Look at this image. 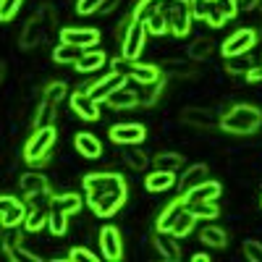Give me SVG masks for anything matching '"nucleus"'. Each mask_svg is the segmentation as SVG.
I'll use <instances>...</instances> for the list:
<instances>
[{"label":"nucleus","instance_id":"nucleus-22","mask_svg":"<svg viewBox=\"0 0 262 262\" xmlns=\"http://www.w3.org/2000/svg\"><path fill=\"white\" fill-rule=\"evenodd\" d=\"M163 74L158 66H152V63H134L131 66V74L128 79L131 81H137V84H149V81H158Z\"/></svg>","mask_w":262,"mask_h":262},{"label":"nucleus","instance_id":"nucleus-19","mask_svg":"<svg viewBox=\"0 0 262 262\" xmlns=\"http://www.w3.org/2000/svg\"><path fill=\"white\" fill-rule=\"evenodd\" d=\"M74 144H76V149L81 152L84 158H100L102 155V144H100V139L95 137V134H90V131H81V134H76V139H74Z\"/></svg>","mask_w":262,"mask_h":262},{"label":"nucleus","instance_id":"nucleus-49","mask_svg":"<svg viewBox=\"0 0 262 262\" xmlns=\"http://www.w3.org/2000/svg\"><path fill=\"white\" fill-rule=\"evenodd\" d=\"M205 21H207V24H210V27H212V29H221V27H223V24H226V21H228V18H226V16H223V13H221V11H217V8H215V6H212V8H210V13H207V18H205Z\"/></svg>","mask_w":262,"mask_h":262},{"label":"nucleus","instance_id":"nucleus-56","mask_svg":"<svg viewBox=\"0 0 262 262\" xmlns=\"http://www.w3.org/2000/svg\"><path fill=\"white\" fill-rule=\"evenodd\" d=\"M3 233H6V226H3V221H0V238H3Z\"/></svg>","mask_w":262,"mask_h":262},{"label":"nucleus","instance_id":"nucleus-32","mask_svg":"<svg viewBox=\"0 0 262 262\" xmlns=\"http://www.w3.org/2000/svg\"><path fill=\"white\" fill-rule=\"evenodd\" d=\"M144 29H147V34L163 37V34L168 32V18H165V13H163V11H158V13L147 16V18H144Z\"/></svg>","mask_w":262,"mask_h":262},{"label":"nucleus","instance_id":"nucleus-36","mask_svg":"<svg viewBox=\"0 0 262 262\" xmlns=\"http://www.w3.org/2000/svg\"><path fill=\"white\" fill-rule=\"evenodd\" d=\"M252 58L244 53V55H231V58H226V71L228 74H247L249 69H252Z\"/></svg>","mask_w":262,"mask_h":262},{"label":"nucleus","instance_id":"nucleus-50","mask_svg":"<svg viewBox=\"0 0 262 262\" xmlns=\"http://www.w3.org/2000/svg\"><path fill=\"white\" fill-rule=\"evenodd\" d=\"M8 257H11V259H24V262H39V257H37V254H32V252H27V249H21V247L11 249V252H8Z\"/></svg>","mask_w":262,"mask_h":262},{"label":"nucleus","instance_id":"nucleus-37","mask_svg":"<svg viewBox=\"0 0 262 262\" xmlns=\"http://www.w3.org/2000/svg\"><path fill=\"white\" fill-rule=\"evenodd\" d=\"M160 6H163V0H137V6H134V21H144L147 16L158 13Z\"/></svg>","mask_w":262,"mask_h":262},{"label":"nucleus","instance_id":"nucleus-14","mask_svg":"<svg viewBox=\"0 0 262 262\" xmlns=\"http://www.w3.org/2000/svg\"><path fill=\"white\" fill-rule=\"evenodd\" d=\"M60 42H69V45H76V48H92L95 42H100V32L97 29H63L60 32Z\"/></svg>","mask_w":262,"mask_h":262},{"label":"nucleus","instance_id":"nucleus-44","mask_svg":"<svg viewBox=\"0 0 262 262\" xmlns=\"http://www.w3.org/2000/svg\"><path fill=\"white\" fill-rule=\"evenodd\" d=\"M21 3H24V0H0V21H11L18 13Z\"/></svg>","mask_w":262,"mask_h":262},{"label":"nucleus","instance_id":"nucleus-7","mask_svg":"<svg viewBox=\"0 0 262 262\" xmlns=\"http://www.w3.org/2000/svg\"><path fill=\"white\" fill-rule=\"evenodd\" d=\"M257 45V32L254 29H236L223 45H221V53L226 55V58H231V55H244V53H249L252 48Z\"/></svg>","mask_w":262,"mask_h":262},{"label":"nucleus","instance_id":"nucleus-20","mask_svg":"<svg viewBox=\"0 0 262 262\" xmlns=\"http://www.w3.org/2000/svg\"><path fill=\"white\" fill-rule=\"evenodd\" d=\"M105 60H107V55H105L102 50H90V48H86V50L81 53V58H79L74 66H76V71H81V74H90V71L102 69Z\"/></svg>","mask_w":262,"mask_h":262},{"label":"nucleus","instance_id":"nucleus-48","mask_svg":"<svg viewBox=\"0 0 262 262\" xmlns=\"http://www.w3.org/2000/svg\"><path fill=\"white\" fill-rule=\"evenodd\" d=\"M102 3H105V0H76V13L79 16H90V13L100 11Z\"/></svg>","mask_w":262,"mask_h":262},{"label":"nucleus","instance_id":"nucleus-6","mask_svg":"<svg viewBox=\"0 0 262 262\" xmlns=\"http://www.w3.org/2000/svg\"><path fill=\"white\" fill-rule=\"evenodd\" d=\"M168 18V32H173L176 37H186L191 32V11H189V0H176L170 6V11L165 13Z\"/></svg>","mask_w":262,"mask_h":262},{"label":"nucleus","instance_id":"nucleus-28","mask_svg":"<svg viewBox=\"0 0 262 262\" xmlns=\"http://www.w3.org/2000/svg\"><path fill=\"white\" fill-rule=\"evenodd\" d=\"M194 226H196V217H194V215L184 207V212L176 217V223L170 226V233L176 236V238H184V236H189V233L194 231Z\"/></svg>","mask_w":262,"mask_h":262},{"label":"nucleus","instance_id":"nucleus-38","mask_svg":"<svg viewBox=\"0 0 262 262\" xmlns=\"http://www.w3.org/2000/svg\"><path fill=\"white\" fill-rule=\"evenodd\" d=\"M210 53H212V39H207V37H200L194 42V45L189 48V55L194 58V60H205V58H210Z\"/></svg>","mask_w":262,"mask_h":262},{"label":"nucleus","instance_id":"nucleus-11","mask_svg":"<svg viewBox=\"0 0 262 262\" xmlns=\"http://www.w3.org/2000/svg\"><path fill=\"white\" fill-rule=\"evenodd\" d=\"M126 186H121V189H113V191H107V194H102L100 200L92 205V210H95V215H100V217H111V215H116L121 207H123V202H126Z\"/></svg>","mask_w":262,"mask_h":262},{"label":"nucleus","instance_id":"nucleus-4","mask_svg":"<svg viewBox=\"0 0 262 262\" xmlns=\"http://www.w3.org/2000/svg\"><path fill=\"white\" fill-rule=\"evenodd\" d=\"M144 39H147L144 21H134V18H131L126 24V29H123V60L134 63L139 58V53L144 50Z\"/></svg>","mask_w":262,"mask_h":262},{"label":"nucleus","instance_id":"nucleus-26","mask_svg":"<svg viewBox=\"0 0 262 262\" xmlns=\"http://www.w3.org/2000/svg\"><path fill=\"white\" fill-rule=\"evenodd\" d=\"M53 123H55V105L42 100V105H37V113H34V118H32V126H34V131H37V128H48V126H53Z\"/></svg>","mask_w":262,"mask_h":262},{"label":"nucleus","instance_id":"nucleus-3","mask_svg":"<svg viewBox=\"0 0 262 262\" xmlns=\"http://www.w3.org/2000/svg\"><path fill=\"white\" fill-rule=\"evenodd\" d=\"M121 186H126V179L121 173H86L84 176V189H86V202H90V207L102 194L121 189Z\"/></svg>","mask_w":262,"mask_h":262},{"label":"nucleus","instance_id":"nucleus-51","mask_svg":"<svg viewBox=\"0 0 262 262\" xmlns=\"http://www.w3.org/2000/svg\"><path fill=\"white\" fill-rule=\"evenodd\" d=\"M13 205H18V200H16V196H6V194H0V215H3V212H8Z\"/></svg>","mask_w":262,"mask_h":262},{"label":"nucleus","instance_id":"nucleus-39","mask_svg":"<svg viewBox=\"0 0 262 262\" xmlns=\"http://www.w3.org/2000/svg\"><path fill=\"white\" fill-rule=\"evenodd\" d=\"M66 95H69V90H66V84H63V81H50V84L45 86V102L58 105Z\"/></svg>","mask_w":262,"mask_h":262},{"label":"nucleus","instance_id":"nucleus-15","mask_svg":"<svg viewBox=\"0 0 262 262\" xmlns=\"http://www.w3.org/2000/svg\"><path fill=\"white\" fill-rule=\"evenodd\" d=\"M21 191H24L27 196H48L50 194V184L48 179L42 176V173H24L18 181Z\"/></svg>","mask_w":262,"mask_h":262},{"label":"nucleus","instance_id":"nucleus-16","mask_svg":"<svg viewBox=\"0 0 262 262\" xmlns=\"http://www.w3.org/2000/svg\"><path fill=\"white\" fill-rule=\"evenodd\" d=\"M45 29H48V21L29 18V24L24 27V32H21V48H24V50L37 48L39 42H42V37H45Z\"/></svg>","mask_w":262,"mask_h":262},{"label":"nucleus","instance_id":"nucleus-18","mask_svg":"<svg viewBox=\"0 0 262 262\" xmlns=\"http://www.w3.org/2000/svg\"><path fill=\"white\" fill-rule=\"evenodd\" d=\"M173 184H176V173H173V170H155V173H149V176L144 179V186L152 194L173 189Z\"/></svg>","mask_w":262,"mask_h":262},{"label":"nucleus","instance_id":"nucleus-53","mask_svg":"<svg viewBox=\"0 0 262 262\" xmlns=\"http://www.w3.org/2000/svg\"><path fill=\"white\" fill-rule=\"evenodd\" d=\"M262 0H238V11H254Z\"/></svg>","mask_w":262,"mask_h":262},{"label":"nucleus","instance_id":"nucleus-13","mask_svg":"<svg viewBox=\"0 0 262 262\" xmlns=\"http://www.w3.org/2000/svg\"><path fill=\"white\" fill-rule=\"evenodd\" d=\"M69 102H71V111H74L76 116H81L84 121H97V118H100L97 102L86 95L84 90H81V92H74V95L69 97Z\"/></svg>","mask_w":262,"mask_h":262},{"label":"nucleus","instance_id":"nucleus-30","mask_svg":"<svg viewBox=\"0 0 262 262\" xmlns=\"http://www.w3.org/2000/svg\"><path fill=\"white\" fill-rule=\"evenodd\" d=\"M48 226H50V233L63 236L66 231H69V215H66L63 210L50 207V210H48Z\"/></svg>","mask_w":262,"mask_h":262},{"label":"nucleus","instance_id":"nucleus-8","mask_svg":"<svg viewBox=\"0 0 262 262\" xmlns=\"http://www.w3.org/2000/svg\"><path fill=\"white\" fill-rule=\"evenodd\" d=\"M221 184L217 181H202V184H196L194 189H186V191H181V202H184V207H191V205H196V202H210V200H217L221 196Z\"/></svg>","mask_w":262,"mask_h":262},{"label":"nucleus","instance_id":"nucleus-55","mask_svg":"<svg viewBox=\"0 0 262 262\" xmlns=\"http://www.w3.org/2000/svg\"><path fill=\"white\" fill-rule=\"evenodd\" d=\"M3 79H6V66L0 63V84H3Z\"/></svg>","mask_w":262,"mask_h":262},{"label":"nucleus","instance_id":"nucleus-54","mask_svg":"<svg viewBox=\"0 0 262 262\" xmlns=\"http://www.w3.org/2000/svg\"><path fill=\"white\" fill-rule=\"evenodd\" d=\"M191 259H194V262H210V254H205V252H196Z\"/></svg>","mask_w":262,"mask_h":262},{"label":"nucleus","instance_id":"nucleus-52","mask_svg":"<svg viewBox=\"0 0 262 262\" xmlns=\"http://www.w3.org/2000/svg\"><path fill=\"white\" fill-rule=\"evenodd\" d=\"M244 76H247V81H249V84H257V81H262V66H252V69H249Z\"/></svg>","mask_w":262,"mask_h":262},{"label":"nucleus","instance_id":"nucleus-45","mask_svg":"<svg viewBox=\"0 0 262 262\" xmlns=\"http://www.w3.org/2000/svg\"><path fill=\"white\" fill-rule=\"evenodd\" d=\"M126 160H128L131 165H134L137 170L147 168V155H144L142 149H134V144H128V147H126Z\"/></svg>","mask_w":262,"mask_h":262},{"label":"nucleus","instance_id":"nucleus-34","mask_svg":"<svg viewBox=\"0 0 262 262\" xmlns=\"http://www.w3.org/2000/svg\"><path fill=\"white\" fill-rule=\"evenodd\" d=\"M186 210L196 217V221H200V217H205V221H215V217L221 215L215 200H210V202H196V205H191V207H186Z\"/></svg>","mask_w":262,"mask_h":262},{"label":"nucleus","instance_id":"nucleus-17","mask_svg":"<svg viewBox=\"0 0 262 262\" xmlns=\"http://www.w3.org/2000/svg\"><path fill=\"white\" fill-rule=\"evenodd\" d=\"M48 202H50V207L63 210L66 215H76L81 210V196L74 194V191H69V194H50Z\"/></svg>","mask_w":262,"mask_h":262},{"label":"nucleus","instance_id":"nucleus-25","mask_svg":"<svg viewBox=\"0 0 262 262\" xmlns=\"http://www.w3.org/2000/svg\"><path fill=\"white\" fill-rule=\"evenodd\" d=\"M21 226H24L27 231H42V228H45L48 226V210H42V207H27V215H24V223H21Z\"/></svg>","mask_w":262,"mask_h":262},{"label":"nucleus","instance_id":"nucleus-21","mask_svg":"<svg viewBox=\"0 0 262 262\" xmlns=\"http://www.w3.org/2000/svg\"><path fill=\"white\" fill-rule=\"evenodd\" d=\"M184 212V202H181V196L179 200H173V202H168L165 207H163V212L158 215V223H155V228L158 231H170V226L176 223V217Z\"/></svg>","mask_w":262,"mask_h":262},{"label":"nucleus","instance_id":"nucleus-23","mask_svg":"<svg viewBox=\"0 0 262 262\" xmlns=\"http://www.w3.org/2000/svg\"><path fill=\"white\" fill-rule=\"evenodd\" d=\"M207 170H210V168H207L205 163H196V165L186 168V170H184V176H181V181H179V189L186 191V189H194L196 184L207 181Z\"/></svg>","mask_w":262,"mask_h":262},{"label":"nucleus","instance_id":"nucleus-24","mask_svg":"<svg viewBox=\"0 0 262 262\" xmlns=\"http://www.w3.org/2000/svg\"><path fill=\"white\" fill-rule=\"evenodd\" d=\"M105 102L111 105L113 111H123V107H137L139 105V97H137V92H131L128 86H121V90H116Z\"/></svg>","mask_w":262,"mask_h":262},{"label":"nucleus","instance_id":"nucleus-47","mask_svg":"<svg viewBox=\"0 0 262 262\" xmlns=\"http://www.w3.org/2000/svg\"><path fill=\"white\" fill-rule=\"evenodd\" d=\"M212 6L221 11L226 18H233L238 13V0H212Z\"/></svg>","mask_w":262,"mask_h":262},{"label":"nucleus","instance_id":"nucleus-10","mask_svg":"<svg viewBox=\"0 0 262 262\" xmlns=\"http://www.w3.org/2000/svg\"><path fill=\"white\" fill-rule=\"evenodd\" d=\"M100 252L105 259L118 262L123 257V242H121V231L116 226H105L100 231Z\"/></svg>","mask_w":262,"mask_h":262},{"label":"nucleus","instance_id":"nucleus-29","mask_svg":"<svg viewBox=\"0 0 262 262\" xmlns=\"http://www.w3.org/2000/svg\"><path fill=\"white\" fill-rule=\"evenodd\" d=\"M84 48H76V45H69V42H60V45L53 50V60L55 63H76L81 58Z\"/></svg>","mask_w":262,"mask_h":262},{"label":"nucleus","instance_id":"nucleus-42","mask_svg":"<svg viewBox=\"0 0 262 262\" xmlns=\"http://www.w3.org/2000/svg\"><path fill=\"white\" fill-rule=\"evenodd\" d=\"M181 118L186 123H196V126H212V116L207 111H184Z\"/></svg>","mask_w":262,"mask_h":262},{"label":"nucleus","instance_id":"nucleus-9","mask_svg":"<svg viewBox=\"0 0 262 262\" xmlns=\"http://www.w3.org/2000/svg\"><path fill=\"white\" fill-rule=\"evenodd\" d=\"M147 137V128L142 123H116L111 128V142L128 147V144H142Z\"/></svg>","mask_w":262,"mask_h":262},{"label":"nucleus","instance_id":"nucleus-41","mask_svg":"<svg viewBox=\"0 0 262 262\" xmlns=\"http://www.w3.org/2000/svg\"><path fill=\"white\" fill-rule=\"evenodd\" d=\"M212 8V0H189V11H191V18H200L205 21L207 13Z\"/></svg>","mask_w":262,"mask_h":262},{"label":"nucleus","instance_id":"nucleus-46","mask_svg":"<svg viewBox=\"0 0 262 262\" xmlns=\"http://www.w3.org/2000/svg\"><path fill=\"white\" fill-rule=\"evenodd\" d=\"M244 257L252 262H262V242L257 238H247L244 242Z\"/></svg>","mask_w":262,"mask_h":262},{"label":"nucleus","instance_id":"nucleus-35","mask_svg":"<svg viewBox=\"0 0 262 262\" xmlns=\"http://www.w3.org/2000/svg\"><path fill=\"white\" fill-rule=\"evenodd\" d=\"M24 215H27V205H13L8 212H3V215H0V221H3V226L6 228H16V226H21V223H24Z\"/></svg>","mask_w":262,"mask_h":262},{"label":"nucleus","instance_id":"nucleus-27","mask_svg":"<svg viewBox=\"0 0 262 262\" xmlns=\"http://www.w3.org/2000/svg\"><path fill=\"white\" fill-rule=\"evenodd\" d=\"M200 238H202V244H207V247H212V249H223V247L228 244L226 231H223V228H217V226H207V228H202V231H200Z\"/></svg>","mask_w":262,"mask_h":262},{"label":"nucleus","instance_id":"nucleus-43","mask_svg":"<svg viewBox=\"0 0 262 262\" xmlns=\"http://www.w3.org/2000/svg\"><path fill=\"white\" fill-rule=\"evenodd\" d=\"M0 247H3V252H6V254H8L11 249L21 247V233H18L16 228H6L3 238H0Z\"/></svg>","mask_w":262,"mask_h":262},{"label":"nucleus","instance_id":"nucleus-5","mask_svg":"<svg viewBox=\"0 0 262 262\" xmlns=\"http://www.w3.org/2000/svg\"><path fill=\"white\" fill-rule=\"evenodd\" d=\"M123 84H126V76H123L121 71H116V69H113L111 74L102 76L100 81H95V84H86V90H84V92L90 95V97H92L97 105H100V102H105L107 97H111L116 90H121Z\"/></svg>","mask_w":262,"mask_h":262},{"label":"nucleus","instance_id":"nucleus-12","mask_svg":"<svg viewBox=\"0 0 262 262\" xmlns=\"http://www.w3.org/2000/svg\"><path fill=\"white\" fill-rule=\"evenodd\" d=\"M152 244H155L158 254L168 262H179L181 259V247H179V238L173 236L170 231H158L155 238H152Z\"/></svg>","mask_w":262,"mask_h":262},{"label":"nucleus","instance_id":"nucleus-1","mask_svg":"<svg viewBox=\"0 0 262 262\" xmlns=\"http://www.w3.org/2000/svg\"><path fill=\"white\" fill-rule=\"evenodd\" d=\"M262 123V111L254 105H233L226 116H221V128L228 134H254Z\"/></svg>","mask_w":262,"mask_h":262},{"label":"nucleus","instance_id":"nucleus-40","mask_svg":"<svg viewBox=\"0 0 262 262\" xmlns=\"http://www.w3.org/2000/svg\"><path fill=\"white\" fill-rule=\"evenodd\" d=\"M66 259H69V262H97L100 257H97L95 252H90L86 247H71Z\"/></svg>","mask_w":262,"mask_h":262},{"label":"nucleus","instance_id":"nucleus-31","mask_svg":"<svg viewBox=\"0 0 262 262\" xmlns=\"http://www.w3.org/2000/svg\"><path fill=\"white\" fill-rule=\"evenodd\" d=\"M163 92V76L158 81H149V84H142V92L137 95L139 97V105H155L158 97Z\"/></svg>","mask_w":262,"mask_h":262},{"label":"nucleus","instance_id":"nucleus-2","mask_svg":"<svg viewBox=\"0 0 262 262\" xmlns=\"http://www.w3.org/2000/svg\"><path fill=\"white\" fill-rule=\"evenodd\" d=\"M55 139H58V134H55V126L37 128L34 134L27 139V144H24V160H27L29 165L42 163V160H45V158L50 155V149H53Z\"/></svg>","mask_w":262,"mask_h":262},{"label":"nucleus","instance_id":"nucleus-33","mask_svg":"<svg viewBox=\"0 0 262 262\" xmlns=\"http://www.w3.org/2000/svg\"><path fill=\"white\" fill-rule=\"evenodd\" d=\"M181 165H184V158L179 155V152H160V155L155 158V168L158 170H173L176 173Z\"/></svg>","mask_w":262,"mask_h":262}]
</instances>
